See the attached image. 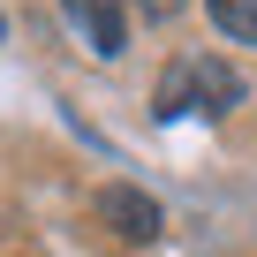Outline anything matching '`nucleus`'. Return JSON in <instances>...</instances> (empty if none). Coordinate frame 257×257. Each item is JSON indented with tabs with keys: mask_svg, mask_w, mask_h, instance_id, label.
I'll return each mask as SVG.
<instances>
[{
	"mask_svg": "<svg viewBox=\"0 0 257 257\" xmlns=\"http://www.w3.org/2000/svg\"><path fill=\"white\" fill-rule=\"evenodd\" d=\"M227 106H242V76L227 61H212V53L174 61L159 76V91H152V113L159 121H174V113H227Z\"/></svg>",
	"mask_w": 257,
	"mask_h": 257,
	"instance_id": "obj_1",
	"label": "nucleus"
},
{
	"mask_svg": "<svg viewBox=\"0 0 257 257\" xmlns=\"http://www.w3.org/2000/svg\"><path fill=\"white\" fill-rule=\"evenodd\" d=\"M91 212H98V227H113L121 242H152V234L167 227V219H159V204H152L144 189H128V182H106Z\"/></svg>",
	"mask_w": 257,
	"mask_h": 257,
	"instance_id": "obj_2",
	"label": "nucleus"
},
{
	"mask_svg": "<svg viewBox=\"0 0 257 257\" xmlns=\"http://www.w3.org/2000/svg\"><path fill=\"white\" fill-rule=\"evenodd\" d=\"M61 8H68V23L91 38V53H121L128 46V23H121V0H61Z\"/></svg>",
	"mask_w": 257,
	"mask_h": 257,
	"instance_id": "obj_3",
	"label": "nucleus"
},
{
	"mask_svg": "<svg viewBox=\"0 0 257 257\" xmlns=\"http://www.w3.org/2000/svg\"><path fill=\"white\" fill-rule=\"evenodd\" d=\"M212 23L234 46H257V0H212Z\"/></svg>",
	"mask_w": 257,
	"mask_h": 257,
	"instance_id": "obj_4",
	"label": "nucleus"
},
{
	"mask_svg": "<svg viewBox=\"0 0 257 257\" xmlns=\"http://www.w3.org/2000/svg\"><path fill=\"white\" fill-rule=\"evenodd\" d=\"M144 8H152V16H174V0H144Z\"/></svg>",
	"mask_w": 257,
	"mask_h": 257,
	"instance_id": "obj_5",
	"label": "nucleus"
}]
</instances>
